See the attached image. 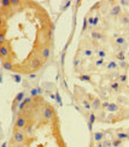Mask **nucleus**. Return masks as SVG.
<instances>
[{
    "mask_svg": "<svg viewBox=\"0 0 129 147\" xmlns=\"http://www.w3.org/2000/svg\"><path fill=\"white\" fill-rule=\"evenodd\" d=\"M2 68H4L5 70H12V69H13V64L11 63V60H5V62L2 63Z\"/></svg>",
    "mask_w": 129,
    "mask_h": 147,
    "instance_id": "nucleus-17",
    "label": "nucleus"
},
{
    "mask_svg": "<svg viewBox=\"0 0 129 147\" xmlns=\"http://www.w3.org/2000/svg\"><path fill=\"white\" fill-rule=\"evenodd\" d=\"M82 105L84 106V109H86V110H91V109H92V106H91V104H89V101H88V100H83L82 101Z\"/></svg>",
    "mask_w": 129,
    "mask_h": 147,
    "instance_id": "nucleus-26",
    "label": "nucleus"
},
{
    "mask_svg": "<svg viewBox=\"0 0 129 147\" xmlns=\"http://www.w3.org/2000/svg\"><path fill=\"white\" fill-rule=\"evenodd\" d=\"M97 121V116L94 115V113H89V120H88V129L92 131V125H93V123Z\"/></svg>",
    "mask_w": 129,
    "mask_h": 147,
    "instance_id": "nucleus-9",
    "label": "nucleus"
},
{
    "mask_svg": "<svg viewBox=\"0 0 129 147\" xmlns=\"http://www.w3.org/2000/svg\"><path fill=\"white\" fill-rule=\"evenodd\" d=\"M112 145H111V142L110 141H104L103 142V147H111Z\"/></svg>",
    "mask_w": 129,
    "mask_h": 147,
    "instance_id": "nucleus-34",
    "label": "nucleus"
},
{
    "mask_svg": "<svg viewBox=\"0 0 129 147\" xmlns=\"http://www.w3.org/2000/svg\"><path fill=\"white\" fill-rule=\"evenodd\" d=\"M117 59H120L121 62H124L126 55H124V52H123V51H120V52L117 53Z\"/></svg>",
    "mask_w": 129,
    "mask_h": 147,
    "instance_id": "nucleus-25",
    "label": "nucleus"
},
{
    "mask_svg": "<svg viewBox=\"0 0 129 147\" xmlns=\"http://www.w3.org/2000/svg\"><path fill=\"white\" fill-rule=\"evenodd\" d=\"M122 140H120V139H115V140H112V142H111V145H112V147H121V145H122Z\"/></svg>",
    "mask_w": 129,
    "mask_h": 147,
    "instance_id": "nucleus-18",
    "label": "nucleus"
},
{
    "mask_svg": "<svg viewBox=\"0 0 129 147\" xmlns=\"http://www.w3.org/2000/svg\"><path fill=\"white\" fill-rule=\"evenodd\" d=\"M124 44H126V39L123 36H118L115 40V45H116V46H123Z\"/></svg>",
    "mask_w": 129,
    "mask_h": 147,
    "instance_id": "nucleus-16",
    "label": "nucleus"
},
{
    "mask_svg": "<svg viewBox=\"0 0 129 147\" xmlns=\"http://www.w3.org/2000/svg\"><path fill=\"white\" fill-rule=\"evenodd\" d=\"M78 65H80V59H78V58H76V59L74 60V66H75V68H77Z\"/></svg>",
    "mask_w": 129,
    "mask_h": 147,
    "instance_id": "nucleus-37",
    "label": "nucleus"
},
{
    "mask_svg": "<svg viewBox=\"0 0 129 147\" xmlns=\"http://www.w3.org/2000/svg\"><path fill=\"white\" fill-rule=\"evenodd\" d=\"M109 105H110V102H103V104H102V106L104 107V109H107V107H109Z\"/></svg>",
    "mask_w": 129,
    "mask_h": 147,
    "instance_id": "nucleus-39",
    "label": "nucleus"
},
{
    "mask_svg": "<svg viewBox=\"0 0 129 147\" xmlns=\"http://www.w3.org/2000/svg\"><path fill=\"white\" fill-rule=\"evenodd\" d=\"M83 54L86 55V57H92V55H93V51H92V49H84V51H83Z\"/></svg>",
    "mask_w": 129,
    "mask_h": 147,
    "instance_id": "nucleus-30",
    "label": "nucleus"
},
{
    "mask_svg": "<svg viewBox=\"0 0 129 147\" xmlns=\"http://www.w3.org/2000/svg\"><path fill=\"white\" fill-rule=\"evenodd\" d=\"M42 65V59L41 57H37V55H34L31 59H30V63H29V66H30V70L35 71L37 70L40 66Z\"/></svg>",
    "mask_w": 129,
    "mask_h": 147,
    "instance_id": "nucleus-4",
    "label": "nucleus"
},
{
    "mask_svg": "<svg viewBox=\"0 0 129 147\" xmlns=\"http://www.w3.org/2000/svg\"><path fill=\"white\" fill-rule=\"evenodd\" d=\"M40 57H41L42 60H47L51 57V47L45 45V46L41 48V51H40Z\"/></svg>",
    "mask_w": 129,
    "mask_h": 147,
    "instance_id": "nucleus-6",
    "label": "nucleus"
},
{
    "mask_svg": "<svg viewBox=\"0 0 129 147\" xmlns=\"http://www.w3.org/2000/svg\"><path fill=\"white\" fill-rule=\"evenodd\" d=\"M28 124V117L27 115H24V113H21L18 117H17V121H16V123H15V130H22V129H24L27 127ZM13 130V131H15Z\"/></svg>",
    "mask_w": 129,
    "mask_h": 147,
    "instance_id": "nucleus-2",
    "label": "nucleus"
},
{
    "mask_svg": "<svg viewBox=\"0 0 129 147\" xmlns=\"http://www.w3.org/2000/svg\"><path fill=\"white\" fill-rule=\"evenodd\" d=\"M91 35L94 40H103L104 39V35H103L102 33H99V31H95V30H93L92 33H91Z\"/></svg>",
    "mask_w": 129,
    "mask_h": 147,
    "instance_id": "nucleus-12",
    "label": "nucleus"
},
{
    "mask_svg": "<svg viewBox=\"0 0 129 147\" xmlns=\"http://www.w3.org/2000/svg\"><path fill=\"white\" fill-rule=\"evenodd\" d=\"M117 110H118V105L117 104H110L109 107H107V111H110V112H116Z\"/></svg>",
    "mask_w": 129,
    "mask_h": 147,
    "instance_id": "nucleus-20",
    "label": "nucleus"
},
{
    "mask_svg": "<svg viewBox=\"0 0 129 147\" xmlns=\"http://www.w3.org/2000/svg\"><path fill=\"white\" fill-rule=\"evenodd\" d=\"M28 77H29V78H31V80H33V78H35V77H36V74H31V75H29V76H28Z\"/></svg>",
    "mask_w": 129,
    "mask_h": 147,
    "instance_id": "nucleus-40",
    "label": "nucleus"
},
{
    "mask_svg": "<svg viewBox=\"0 0 129 147\" xmlns=\"http://www.w3.org/2000/svg\"><path fill=\"white\" fill-rule=\"evenodd\" d=\"M81 81H86V82H91V76L89 75H81L78 77Z\"/></svg>",
    "mask_w": 129,
    "mask_h": 147,
    "instance_id": "nucleus-24",
    "label": "nucleus"
},
{
    "mask_svg": "<svg viewBox=\"0 0 129 147\" xmlns=\"http://www.w3.org/2000/svg\"><path fill=\"white\" fill-rule=\"evenodd\" d=\"M98 57H99V58H102V59H104V58L106 57V52H105V51H103V49L98 51Z\"/></svg>",
    "mask_w": 129,
    "mask_h": 147,
    "instance_id": "nucleus-29",
    "label": "nucleus"
},
{
    "mask_svg": "<svg viewBox=\"0 0 129 147\" xmlns=\"http://www.w3.org/2000/svg\"><path fill=\"white\" fill-rule=\"evenodd\" d=\"M110 15L111 16H113V17H117V16L122 15V10H121L120 5H115V6L110 10Z\"/></svg>",
    "mask_w": 129,
    "mask_h": 147,
    "instance_id": "nucleus-7",
    "label": "nucleus"
},
{
    "mask_svg": "<svg viewBox=\"0 0 129 147\" xmlns=\"http://www.w3.org/2000/svg\"><path fill=\"white\" fill-rule=\"evenodd\" d=\"M120 82H127V75L126 74H122V75H120Z\"/></svg>",
    "mask_w": 129,
    "mask_h": 147,
    "instance_id": "nucleus-31",
    "label": "nucleus"
},
{
    "mask_svg": "<svg viewBox=\"0 0 129 147\" xmlns=\"http://www.w3.org/2000/svg\"><path fill=\"white\" fill-rule=\"evenodd\" d=\"M91 106H92V109H94V110H98V109L102 106V102H100V100H99L98 98H94V99L92 100Z\"/></svg>",
    "mask_w": 129,
    "mask_h": 147,
    "instance_id": "nucleus-10",
    "label": "nucleus"
},
{
    "mask_svg": "<svg viewBox=\"0 0 129 147\" xmlns=\"http://www.w3.org/2000/svg\"><path fill=\"white\" fill-rule=\"evenodd\" d=\"M103 64H104V59H102V58L95 62V65H97V66H100V65H103Z\"/></svg>",
    "mask_w": 129,
    "mask_h": 147,
    "instance_id": "nucleus-33",
    "label": "nucleus"
},
{
    "mask_svg": "<svg viewBox=\"0 0 129 147\" xmlns=\"http://www.w3.org/2000/svg\"><path fill=\"white\" fill-rule=\"evenodd\" d=\"M88 28V18H84L83 19V27H82V31H86Z\"/></svg>",
    "mask_w": 129,
    "mask_h": 147,
    "instance_id": "nucleus-28",
    "label": "nucleus"
},
{
    "mask_svg": "<svg viewBox=\"0 0 129 147\" xmlns=\"http://www.w3.org/2000/svg\"><path fill=\"white\" fill-rule=\"evenodd\" d=\"M111 89H112V91H115V92H116V91H118V89H120V83H118V82H113L112 84H111Z\"/></svg>",
    "mask_w": 129,
    "mask_h": 147,
    "instance_id": "nucleus-27",
    "label": "nucleus"
},
{
    "mask_svg": "<svg viewBox=\"0 0 129 147\" xmlns=\"http://www.w3.org/2000/svg\"><path fill=\"white\" fill-rule=\"evenodd\" d=\"M40 93H41V89H40V88H33V89L30 91V95H31V98H34V97H37Z\"/></svg>",
    "mask_w": 129,
    "mask_h": 147,
    "instance_id": "nucleus-19",
    "label": "nucleus"
},
{
    "mask_svg": "<svg viewBox=\"0 0 129 147\" xmlns=\"http://www.w3.org/2000/svg\"><path fill=\"white\" fill-rule=\"evenodd\" d=\"M6 145H7V142H4V144H2V146H1V147H6Z\"/></svg>",
    "mask_w": 129,
    "mask_h": 147,
    "instance_id": "nucleus-43",
    "label": "nucleus"
},
{
    "mask_svg": "<svg viewBox=\"0 0 129 147\" xmlns=\"http://www.w3.org/2000/svg\"><path fill=\"white\" fill-rule=\"evenodd\" d=\"M0 30H6V23H5V19L0 16Z\"/></svg>",
    "mask_w": 129,
    "mask_h": 147,
    "instance_id": "nucleus-22",
    "label": "nucleus"
},
{
    "mask_svg": "<svg viewBox=\"0 0 129 147\" xmlns=\"http://www.w3.org/2000/svg\"><path fill=\"white\" fill-rule=\"evenodd\" d=\"M57 100H58L59 104H62V101H60V97H59V94H58V93H57Z\"/></svg>",
    "mask_w": 129,
    "mask_h": 147,
    "instance_id": "nucleus-42",
    "label": "nucleus"
},
{
    "mask_svg": "<svg viewBox=\"0 0 129 147\" xmlns=\"http://www.w3.org/2000/svg\"><path fill=\"white\" fill-rule=\"evenodd\" d=\"M13 80L16 82H21V76L19 75H13Z\"/></svg>",
    "mask_w": 129,
    "mask_h": 147,
    "instance_id": "nucleus-36",
    "label": "nucleus"
},
{
    "mask_svg": "<svg viewBox=\"0 0 129 147\" xmlns=\"http://www.w3.org/2000/svg\"><path fill=\"white\" fill-rule=\"evenodd\" d=\"M19 4H21L19 0H11V6H17Z\"/></svg>",
    "mask_w": 129,
    "mask_h": 147,
    "instance_id": "nucleus-32",
    "label": "nucleus"
},
{
    "mask_svg": "<svg viewBox=\"0 0 129 147\" xmlns=\"http://www.w3.org/2000/svg\"><path fill=\"white\" fill-rule=\"evenodd\" d=\"M104 138H105V133L99 131V133H95V134H94V140L98 141V142H100L102 140H104Z\"/></svg>",
    "mask_w": 129,
    "mask_h": 147,
    "instance_id": "nucleus-13",
    "label": "nucleus"
},
{
    "mask_svg": "<svg viewBox=\"0 0 129 147\" xmlns=\"http://www.w3.org/2000/svg\"><path fill=\"white\" fill-rule=\"evenodd\" d=\"M118 66H120V68H122V69H123V68L126 69V68L128 66V64H127L126 62H121V63H120V65H118Z\"/></svg>",
    "mask_w": 129,
    "mask_h": 147,
    "instance_id": "nucleus-35",
    "label": "nucleus"
},
{
    "mask_svg": "<svg viewBox=\"0 0 129 147\" xmlns=\"http://www.w3.org/2000/svg\"><path fill=\"white\" fill-rule=\"evenodd\" d=\"M129 4V1H126V0H122L121 1V5H128Z\"/></svg>",
    "mask_w": 129,
    "mask_h": 147,
    "instance_id": "nucleus-41",
    "label": "nucleus"
},
{
    "mask_svg": "<svg viewBox=\"0 0 129 147\" xmlns=\"http://www.w3.org/2000/svg\"><path fill=\"white\" fill-rule=\"evenodd\" d=\"M6 42V30H0V46Z\"/></svg>",
    "mask_w": 129,
    "mask_h": 147,
    "instance_id": "nucleus-14",
    "label": "nucleus"
},
{
    "mask_svg": "<svg viewBox=\"0 0 129 147\" xmlns=\"http://www.w3.org/2000/svg\"><path fill=\"white\" fill-rule=\"evenodd\" d=\"M116 138L123 141V140H127V139H129V134H127V133H123V131H118V133H117V135H116Z\"/></svg>",
    "mask_w": 129,
    "mask_h": 147,
    "instance_id": "nucleus-15",
    "label": "nucleus"
},
{
    "mask_svg": "<svg viewBox=\"0 0 129 147\" xmlns=\"http://www.w3.org/2000/svg\"><path fill=\"white\" fill-rule=\"evenodd\" d=\"M41 113H42V117L46 121H48L54 116V110H53V107H51L50 105H45V106L42 107Z\"/></svg>",
    "mask_w": 129,
    "mask_h": 147,
    "instance_id": "nucleus-5",
    "label": "nucleus"
},
{
    "mask_svg": "<svg viewBox=\"0 0 129 147\" xmlns=\"http://www.w3.org/2000/svg\"><path fill=\"white\" fill-rule=\"evenodd\" d=\"M23 99H24V92H21L17 94V97L15 98V101H13V110H15V107H16V105L17 104H19L21 101H23Z\"/></svg>",
    "mask_w": 129,
    "mask_h": 147,
    "instance_id": "nucleus-8",
    "label": "nucleus"
},
{
    "mask_svg": "<svg viewBox=\"0 0 129 147\" xmlns=\"http://www.w3.org/2000/svg\"><path fill=\"white\" fill-rule=\"evenodd\" d=\"M12 144H24L27 141V134L22 130H15L12 135Z\"/></svg>",
    "mask_w": 129,
    "mask_h": 147,
    "instance_id": "nucleus-1",
    "label": "nucleus"
},
{
    "mask_svg": "<svg viewBox=\"0 0 129 147\" xmlns=\"http://www.w3.org/2000/svg\"><path fill=\"white\" fill-rule=\"evenodd\" d=\"M121 23L122 24H124V25H128L129 24V15L128 13H123V15H121Z\"/></svg>",
    "mask_w": 129,
    "mask_h": 147,
    "instance_id": "nucleus-11",
    "label": "nucleus"
},
{
    "mask_svg": "<svg viewBox=\"0 0 129 147\" xmlns=\"http://www.w3.org/2000/svg\"><path fill=\"white\" fill-rule=\"evenodd\" d=\"M0 4H1L2 9H6V7H11V0H2V1H0Z\"/></svg>",
    "mask_w": 129,
    "mask_h": 147,
    "instance_id": "nucleus-21",
    "label": "nucleus"
},
{
    "mask_svg": "<svg viewBox=\"0 0 129 147\" xmlns=\"http://www.w3.org/2000/svg\"><path fill=\"white\" fill-rule=\"evenodd\" d=\"M10 54H11V48H10L9 44L5 42L4 45L0 46V58L4 59V62H5V60H10V59H11V58H10Z\"/></svg>",
    "mask_w": 129,
    "mask_h": 147,
    "instance_id": "nucleus-3",
    "label": "nucleus"
},
{
    "mask_svg": "<svg viewBox=\"0 0 129 147\" xmlns=\"http://www.w3.org/2000/svg\"><path fill=\"white\" fill-rule=\"evenodd\" d=\"M11 147H27V146H24V144H13Z\"/></svg>",
    "mask_w": 129,
    "mask_h": 147,
    "instance_id": "nucleus-38",
    "label": "nucleus"
},
{
    "mask_svg": "<svg viewBox=\"0 0 129 147\" xmlns=\"http://www.w3.org/2000/svg\"><path fill=\"white\" fill-rule=\"evenodd\" d=\"M117 63L116 62H110L109 64H107V70H112V69H117Z\"/></svg>",
    "mask_w": 129,
    "mask_h": 147,
    "instance_id": "nucleus-23",
    "label": "nucleus"
}]
</instances>
